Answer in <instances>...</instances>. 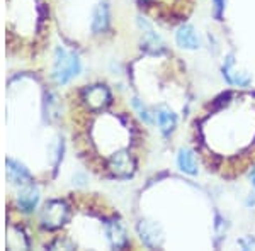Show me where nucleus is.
<instances>
[{"label": "nucleus", "mask_w": 255, "mask_h": 251, "mask_svg": "<svg viewBox=\"0 0 255 251\" xmlns=\"http://www.w3.org/2000/svg\"><path fill=\"white\" fill-rule=\"evenodd\" d=\"M106 234H108V240L113 248L119 250V248H123V246H126V243H128L126 231L119 221L106 222Z\"/></svg>", "instance_id": "7"}, {"label": "nucleus", "mask_w": 255, "mask_h": 251, "mask_svg": "<svg viewBox=\"0 0 255 251\" xmlns=\"http://www.w3.org/2000/svg\"><path fill=\"white\" fill-rule=\"evenodd\" d=\"M38 200H39L38 188H36L32 183L24 185V188L19 192V197H17V204H19L20 211L32 212L36 209V205H38Z\"/></svg>", "instance_id": "6"}, {"label": "nucleus", "mask_w": 255, "mask_h": 251, "mask_svg": "<svg viewBox=\"0 0 255 251\" xmlns=\"http://www.w3.org/2000/svg\"><path fill=\"white\" fill-rule=\"evenodd\" d=\"M179 167H180V170L186 171V173L196 175L197 173V162H196L194 153H192V151H189V150H180Z\"/></svg>", "instance_id": "11"}, {"label": "nucleus", "mask_w": 255, "mask_h": 251, "mask_svg": "<svg viewBox=\"0 0 255 251\" xmlns=\"http://www.w3.org/2000/svg\"><path fill=\"white\" fill-rule=\"evenodd\" d=\"M80 100L90 112H101L113 102V95L106 85H90L80 92Z\"/></svg>", "instance_id": "4"}, {"label": "nucleus", "mask_w": 255, "mask_h": 251, "mask_svg": "<svg viewBox=\"0 0 255 251\" xmlns=\"http://www.w3.org/2000/svg\"><path fill=\"white\" fill-rule=\"evenodd\" d=\"M136 158L129 150H119L106 160V170L116 178H129L136 171Z\"/></svg>", "instance_id": "2"}, {"label": "nucleus", "mask_w": 255, "mask_h": 251, "mask_svg": "<svg viewBox=\"0 0 255 251\" xmlns=\"http://www.w3.org/2000/svg\"><path fill=\"white\" fill-rule=\"evenodd\" d=\"M80 72V61L73 53H68L67 49H56L55 68H53V78L58 85H63L72 80Z\"/></svg>", "instance_id": "1"}, {"label": "nucleus", "mask_w": 255, "mask_h": 251, "mask_svg": "<svg viewBox=\"0 0 255 251\" xmlns=\"http://www.w3.org/2000/svg\"><path fill=\"white\" fill-rule=\"evenodd\" d=\"M7 167V180L14 185H29L31 183V175L26 168L20 163H17L15 160L9 158L5 162Z\"/></svg>", "instance_id": "5"}, {"label": "nucleus", "mask_w": 255, "mask_h": 251, "mask_svg": "<svg viewBox=\"0 0 255 251\" xmlns=\"http://www.w3.org/2000/svg\"><path fill=\"white\" fill-rule=\"evenodd\" d=\"M157 122H158L160 129H162L163 133H170L177 124V117L170 109H167V107H160V109L157 110Z\"/></svg>", "instance_id": "10"}, {"label": "nucleus", "mask_w": 255, "mask_h": 251, "mask_svg": "<svg viewBox=\"0 0 255 251\" xmlns=\"http://www.w3.org/2000/svg\"><path fill=\"white\" fill-rule=\"evenodd\" d=\"M70 209L63 200H49L41 211V226L44 229H58L68 221Z\"/></svg>", "instance_id": "3"}, {"label": "nucleus", "mask_w": 255, "mask_h": 251, "mask_svg": "<svg viewBox=\"0 0 255 251\" xmlns=\"http://www.w3.org/2000/svg\"><path fill=\"white\" fill-rule=\"evenodd\" d=\"M108 20H109V14H108V5L106 3H101L97 7L96 12H94V20H92V31L94 32H102L108 27Z\"/></svg>", "instance_id": "12"}, {"label": "nucleus", "mask_w": 255, "mask_h": 251, "mask_svg": "<svg viewBox=\"0 0 255 251\" xmlns=\"http://www.w3.org/2000/svg\"><path fill=\"white\" fill-rule=\"evenodd\" d=\"M177 39V44H179L180 48H186V49H196L199 48V39H197V34L194 31V27L192 26H182L179 29L175 36Z\"/></svg>", "instance_id": "9"}, {"label": "nucleus", "mask_w": 255, "mask_h": 251, "mask_svg": "<svg viewBox=\"0 0 255 251\" xmlns=\"http://www.w3.org/2000/svg\"><path fill=\"white\" fill-rule=\"evenodd\" d=\"M131 104H133L134 109L138 110V114H139V116H141L143 121H145V122H148V124H150V122H151V117H150V114H148L146 107L143 105L141 102L138 100V98H133V100H131Z\"/></svg>", "instance_id": "13"}, {"label": "nucleus", "mask_w": 255, "mask_h": 251, "mask_svg": "<svg viewBox=\"0 0 255 251\" xmlns=\"http://www.w3.org/2000/svg\"><path fill=\"white\" fill-rule=\"evenodd\" d=\"M252 182H254V187H255V170H254V175H252Z\"/></svg>", "instance_id": "14"}, {"label": "nucleus", "mask_w": 255, "mask_h": 251, "mask_svg": "<svg viewBox=\"0 0 255 251\" xmlns=\"http://www.w3.org/2000/svg\"><path fill=\"white\" fill-rule=\"evenodd\" d=\"M223 72H225L226 80L233 85H238V87H247V85H250V82H252V78H250L249 75H240V73H237L235 60H233V56H228Z\"/></svg>", "instance_id": "8"}]
</instances>
